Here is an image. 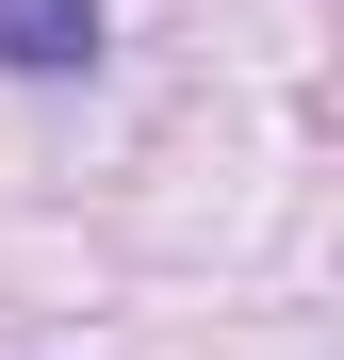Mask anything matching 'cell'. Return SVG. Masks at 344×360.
<instances>
[{"label": "cell", "instance_id": "6da1fadb", "mask_svg": "<svg viewBox=\"0 0 344 360\" xmlns=\"http://www.w3.org/2000/svg\"><path fill=\"white\" fill-rule=\"evenodd\" d=\"M82 49H98V0H0V66L17 82H66Z\"/></svg>", "mask_w": 344, "mask_h": 360}]
</instances>
